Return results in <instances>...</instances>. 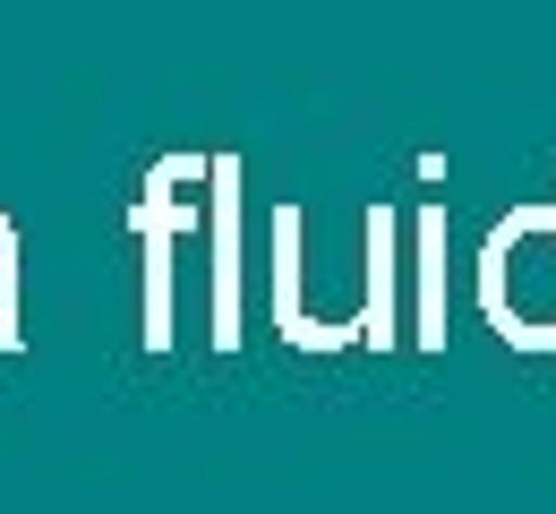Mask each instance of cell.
Instances as JSON below:
<instances>
[{
  "label": "cell",
  "instance_id": "1",
  "mask_svg": "<svg viewBox=\"0 0 556 514\" xmlns=\"http://www.w3.org/2000/svg\"><path fill=\"white\" fill-rule=\"evenodd\" d=\"M480 300L505 343H556V206H514L488 231Z\"/></svg>",
  "mask_w": 556,
  "mask_h": 514
},
{
  "label": "cell",
  "instance_id": "2",
  "mask_svg": "<svg viewBox=\"0 0 556 514\" xmlns=\"http://www.w3.org/2000/svg\"><path fill=\"white\" fill-rule=\"evenodd\" d=\"M206 163L214 154H154L138 189V240H146V343H172V240L206 215Z\"/></svg>",
  "mask_w": 556,
  "mask_h": 514
},
{
  "label": "cell",
  "instance_id": "3",
  "mask_svg": "<svg viewBox=\"0 0 556 514\" xmlns=\"http://www.w3.org/2000/svg\"><path fill=\"white\" fill-rule=\"evenodd\" d=\"M206 223H214V343H240V154L206 163Z\"/></svg>",
  "mask_w": 556,
  "mask_h": 514
},
{
  "label": "cell",
  "instance_id": "4",
  "mask_svg": "<svg viewBox=\"0 0 556 514\" xmlns=\"http://www.w3.org/2000/svg\"><path fill=\"white\" fill-rule=\"evenodd\" d=\"M368 326L359 335H377V343H394V215L386 206H368Z\"/></svg>",
  "mask_w": 556,
  "mask_h": 514
},
{
  "label": "cell",
  "instance_id": "5",
  "mask_svg": "<svg viewBox=\"0 0 556 514\" xmlns=\"http://www.w3.org/2000/svg\"><path fill=\"white\" fill-rule=\"evenodd\" d=\"M419 231V343H445V215L428 206Z\"/></svg>",
  "mask_w": 556,
  "mask_h": 514
},
{
  "label": "cell",
  "instance_id": "6",
  "mask_svg": "<svg viewBox=\"0 0 556 514\" xmlns=\"http://www.w3.org/2000/svg\"><path fill=\"white\" fill-rule=\"evenodd\" d=\"M0 343H17V266H0Z\"/></svg>",
  "mask_w": 556,
  "mask_h": 514
}]
</instances>
